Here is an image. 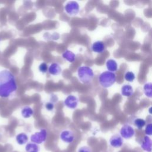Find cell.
I'll list each match as a JSON object with an SVG mask.
<instances>
[{
  "instance_id": "cell-1",
  "label": "cell",
  "mask_w": 152,
  "mask_h": 152,
  "mask_svg": "<svg viewBox=\"0 0 152 152\" xmlns=\"http://www.w3.org/2000/svg\"><path fill=\"white\" fill-rule=\"evenodd\" d=\"M17 86L14 75L8 70L0 71V96L8 97L14 93Z\"/></svg>"
},
{
  "instance_id": "cell-2",
  "label": "cell",
  "mask_w": 152,
  "mask_h": 152,
  "mask_svg": "<svg viewBox=\"0 0 152 152\" xmlns=\"http://www.w3.org/2000/svg\"><path fill=\"white\" fill-rule=\"evenodd\" d=\"M116 80V75L115 72L108 71L102 72L98 77L99 84L103 88H107L112 86Z\"/></svg>"
},
{
  "instance_id": "cell-3",
  "label": "cell",
  "mask_w": 152,
  "mask_h": 152,
  "mask_svg": "<svg viewBox=\"0 0 152 152\" xmlns=\"http://www.w3.org/2000/svg\"><path fill=\"white\" fill-rule=\"evenodd\" d=\"M77 76L80 81L83 84H89L94 78L93 69L88 66H80L77 70Z\"/></svg>"
},
{
  "instance_id": "cell-4",
  "label": "cell",
  "mask_w": 152,
  "mask_h": 152,
  "mask_svg": "<svg viewBox=\"0 0 152 152\" xmlns=\"http://www.w3.org/2000/svg\"><path fill=\"white\" fill-rule=\"evenodd\" d=\"M64 10L69 16H75L77 15L80 11V5L77 1H70L66 3Z\"/></svg>"
},
{
  "instance_id": "cell-5",
  "label": "cell",
  "mask_w": 152,
  "mask_h": 152,
  "mask_svg": "<svg viewBox=\"0 0 152 152\" xmlns=\"http://www.w3.org/2000/svg\"><path fill=\"white\" fill-rule=\"evenodd\" d=\"M46 138L47 131L44 128H42L39 130V131L36 132L31 135L30 140L31 142L36 144H40L46 141Z\"/></svg>"
},
{
  "instance_id": "cell-6",
  "label": "cell",
  "mask_w": 152,
  "mask_h": 152,
  "mask_svg": "<svg viewBox=\"0 0 152 152\" xmlns=\"http://www.w3.org/2000/svg\"><path fill=\"white\" fill-rule=\"evenodd\" d=\"M135 131L134 128L128 124L124 125L119 131V135L122 138L128 140L130 139L135 135Z\"/></svg>"
},
{
  "instance_id": "cell-7",
  "label": "cell",
  "mask_w": 152,
  "mask_h": 152,
  "mask_svg": "<svg viewBox=\"0 0 152 152\" xmlns=\"http://www.w3.org/2000/svg\"><path fill=\"white\" fill-rule=\"evenodd\" d=\"M60 139L65 143L71 144L75 140V137L74 132L69 129H64L62 131L59 135Z\"/></svg>"
},
{
  "instance_id": "cell-8",
  "label": "cell",
  "mask_w": 152,
  "mask_h": 152,
  "mask_svg": "<svg viewBox=\"0 0 152 152\" xmlns=\"http://www.w3.org/2000/svg\"><path fill=\"white\" fill-rule=\"evenodd\" d=\"M109 142L111 147L115 148H118L123 145L124 140L119 134H115L111 136Z\"/></svg>"
},
{
  "instance_id": "cell-9",
  "label": "cell",
  "mask_w": 152,
  "mask_h": 152,
  "mask_svg": "<svg viewBox=\"0 0 152 152\" xmlns=\"http://www.w3.org/2000/svg\"><path fill=\"white\" fill-rule=\"evenodd\" d=\"M78 99L74 95H68L64 100L65 105L70 109H75L78 105Z\"/></svg>"
},
{
  "instance_id": "cell-10",
  "label": "cell",
  "mask_w": 152,
  "mask_h": 152,
  "mask_svg": "<svg viewBox=\"0 0 152 152\" xmlns=\"http://www.w3.org/2000/svg\"><path fill=\"white\" fill-rule=\"evenodd\" d=\"M91 48L93 52L97 53H102L106 49V46L103 42L98 40L94 42L92 44Z\"/></svg>"
},
{
  "instance_id": "cell-11",
  "label": "cell",
  "mask_w": 152,
  "mask_h": 152,
  "mask_svg": "<svg viewBox=\"0 0 152 152\" xmlns=\"http://www.w3.org/2000/svg\"><path fill=\"white\" fill-rule=\"evenodd\" d=\"M61 67L58 63H52L48 67V72L52 75H58L61 74Z\"/></svg>"
},
{
  "instance_id": "cell-12",
  "label": "cell",
  "mask_w": 152,
  "mask_h": 152,
  "mask_svg": "<svg viewBox=\"0 0 152 152\" xmlns=\"http://www.w3.org/2000/svg\"><path fill=\"white\" fill-rule=\"evenodd\" d=\"M141 148L147 152H151V140L148 136H145L142 140L141 143Z\"/></svg>"
},
{
  "instance_id": "cell-13",
  "label": "cell",
  "mask_w": 152,
  "mask_h": 152,
  "mask_svg": "<svg viewBox=\"0 0 152 152\" xmlns=\"http://www.w3.org/2000/svg\"><path fill=\"white\" fill-rule=\"evenodd\" d=\"M134 93V88L129 84H124L121 87V94L125 97H131Z\"/></svg>"
},
{
  "instance_id": "cell-14",
  "label": "cell",
  "mask_w": 152,
  "mask_h": 152,
  "mask_svg": "<svg viewBox=\"0 0 152 152\" xmlns=\"http://www.w3.org/2000/svg\"><path fill=\"white\" fill-rule=\"evenodd\" d=\"M106 66L108 71L114 72L118 69V64L116 61L113 59H108L106 62Z\"/></svg>"
},
{
  "instance_id": "cell-15",
  "label": "cell",
  "mask_w": 152,
  "mask_h": 152,
  "mask_svg": "<svg viewBox=\"0 0 152 152\" xmlns=\"http://www.w3.org/2000/svg\"><path fill=\"white\" fill-rule=\"evenodd\" d=\"M62 58L69 62H73L75 60V54L69 50H66L62 53Z\"/></svg>"
},
{
  "instance_id": "cell-16",
  "label": "cell",
  "mask_w": 152,
  "mask_h": 152,
  "mask_svg": "<svg viewBox=\"0 0 152 152\" xmlns=\"http://www.w3.org/2000/svg\"><path fill=\"white\" fill-rule=\"evenodd\" d=\"M25 149L27 152H39L40 148L38 144L33 142H28L26 145Z\"/></svg>"
},
{
  "instance_id": "cell-17",
  "label": "cell",
  "mask_w": 152,
  "mask_h": 152,
  "mask_svg": "<svg viewBox=\"0 0 152 152\" xmlns=\"http://www.w3.org/2000/svg\"><path fill=\"white\" fill-rule=\"evenodd\" d=\"M16 141L20 145L25 144L28 141V136L25 133H20L16 136Z\"/></svg>"
},
{
  "instance_id": "cell-18",
  "label": "cell",
  "mask_w": 152,
  "mask_h": 152,
  "mask_svg": "<svg viewBox=\"0 0 152 152\" xmlns=\"http://www.w3.org/2000/svg\"><path fill=\"white\" fill-rule=\"evenodd\" d=\"M34 113L33 109L29 106H25L22 109L21 115L24 118H30Z\"/></svg>"
},
{
  "instance_id": "cell-19",
  "label": "cell",
  "mask_w": 152,
  "mask_h": 152,
  "mask_svg": "<svg viewBox=\"0 0 152 152\" xmlns=\"http://www.w3.org/2000/svg\"><path fill=\"white\" fill-rule=\"evenodd\" d=\"M151 86H152V84L151 83H147L144 85V87H143L144 93L145 95V96L148 98H151L152 97Z\"/></svg>"
},
{
  "instance_id": "cell-20",
  "label": "cell",
  "mask_w": 152,
  "mask_h": 152,
  "mask_svg": "<svg viewBox=\"0 0 152 152\" xmlns=\"http://www.w3.org/2000/svg\"><path fill=\"white\" fill-rule=\"evenodd\" d=\"M134 124L138 129H142L145 125L146 122L142 118H137L134 121Z\"/></svg>"
},
{
  "instance_id": "cell-21",
  "label": "cell",
  "mask_w": 152,
  "mask_h": 152,
  "mask_svg": "<svg viewBox=\"0 0 152 152\" xmlns=\"http://www.w3.org/2000/svg\"><path fill=\"white\" fill-rule=\"evenodd\" d=\"M124 78L128 82H132L135 78V75L132 71H127L124 75Z\"/></svg>"
},
{
  "instance_id": "cell-22",
  "label": "cell",
  "mask_w": 152,
  "mask_h": 152,
  "mask_svg": "<svg viewBox=\"0 0 152 152\" xmlns=\"http://www.w3.org/2000/svg\"><path fill=\"white\" fill-rule=\"evenodd\" d=\"M39 69L40 72L43 74H45L48 72V66L45 62H42L39 66Z\"/></svg>"
},
{
  "instance_id": "cell-23",
  "label": "cell",
  "mask_w": 152,
  "mask_h": 152,
  "mask_svg": "<svg viewBox=\"0 0 152 152\" xmlns=\"http://www.w3.org/2000/svg\"><path fill=\"white\" fill-rule=\"evenodd\" d=\"M145 134L147 135H151L152 134V124H148L146 125L145 129Z\"/></svg>"
},
{
  "instance_id": "cell-24",
  "label": "cell",
  "mask_w": 152,
  "mask_h": 152,
  "mask_svg": "<svg viewBox=\"0 0 152 152\" xmlns=\"http://www.w3.org/2000/svg\"><path fill=\"white\" fill-rule=\"evenodd\" d=\"M78 152H92V150L90 147L84 145L78 148Z\"/></svg>"
},
{
  "instance_id": "cell-25",
  "label": "cell",
  "mask_w": 152,
  "mask_h": 152,
  "mask_svg": "<svg viewBox=\"0 0 152 152\" xmlns=\"http://www.w3.org/2000/svg\"><path fill=\"white\" fill-rule=\"evenodd\" d=\"M45 108L48 111H52L54 109V104L50 102H47L45 103Z\"/></svg>"
}]
</instances>
